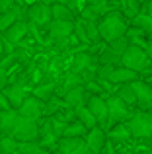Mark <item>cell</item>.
Instances as JSON below:
<instances>
[{
	"instance_id": "cell-16",
	"label": "cell",
	"mask_w": 152,
	"mask_h": 154,
	"mask_svg": "<svg viewBox=\"0 0 152 154\" xmlns=\"http://www.w3.org/2000/svg\"><path fill=\"white\" fill-rule=\"evenodd\" d=\"M26 33H27V23L20 20V22H16L14 26H10L6 31H4V37H6V41H10V43H18L20 39L26 37Z\"/></svg>"
},
{
	"instance_id": "cell-37",
	"label": "cell",
	"mask_w": 152,
	"mask_h": 154,
	"mask_svg": "<svg viewBox=\"0 0 152 154\" xmlns=\"http://www.w3.org/2000/svg\"><path fill=\"white\" fill-rule=\"evenodd\" d=\"M125 4H127V12H129L133 18L141 14V2H138V0H125Z\"/></svg>"
},
{
	"instance_id": "cell-39",
	"label": "cell",
	"mask_w": 152,
	"mask_h": 154,
	"mask_svg": "<svg viewBox=\"0 0 152 154\" xmlns=\"http://www.w3.org/2000/svg\"><path fill=\"white\" fill-rule=\"evenodd\" d=\"M59 4H62V6H68L70 10H72V8L76 6V0H57Z\"/></svg>"
},
{
	"instance_id": "cell-17",
	"label": "cell",
	"mask_w": 152,
	"mask_h": 154,
	"mask_svg": "<svg viewBox=\"0 0 152 154\" xmlns=\"http://www.w3.org/2000/svg\"><path fill=\"white\" fill-rule=\"evenodd\" d=\"M137 78V72L129 70L125 66H115L113 72L109 76V82H117V84H129V82H135Z\"/></svg>"
},
{
	"instance_id": "cell-45",
	"label": "cell",
	"mask_w": 152,
	"mask_h": 154,
	"mask_svg": "<svg viewBox=\"0 0 152 154\" xmlns=\"http://www.w3.org/2000/svg\"><path fill=\"white\" fill-rule=\"evenodd\" d=\"M23 2V0H16V4H18V6H20V4H22Z\"/></svg>"
},
{
	"instance_id": "cell-33",
	"label": "cell",
	"mask_w": 152,
	"mask_h": 154,
	"mask_svg": "<svg viewBox=\"0 0 152 154\" xmlns=\"http://www.w3.org/2000/svg\"><path fill=\"white\" fill-rule=\"evenodd\" d=\"M99 64H111V66L121 64V57H117L115 53H111L109 49H105L103 55H102V59H99Z\"/></svg>"
},
{
	"instance_id": "cell-7",
	"label": "cell",
	"mask_w": 152,
	"mask_h": 154,
	"mask_svg": "<svg viewBox=\"0 0 152 154\" xmlns=\"http://www.w3.org/2000/svg\"><path fill=\"white\" fill-rule=\"evenodd\" d=\"M88 144L84 139H66L61 137L59 140V154H88Z\"/></svg>"
},
{
	"instance_id": "cell-2",
	"label": "cell",
	"mask_w": 152,
	"mask_h": 154,
	"mask_svg": "<svg viewBox=\"0 0 152 154\" xmlns=\"http://www.w3.org/2000/svg\"><path fill=\"white\" fill-rule=\"evenodd\" d=\"M150 63L152 60L148 59V55L144 53V49H142V47H137V45H131L121 57V66L129 68V70H133V72L146 70V68L150 66Z\"/></svg>"
},
{
	"instance_id": "cell-41",
	"label": "cell",
	"mask_w": 152,
	"mask_h": 154,
	"mask_svg": "<svg viewBox=\"0 0 152 154\" xmlns=\"http://www.w3.org/2000/svg\"><path fill=\"white\" fill-rule=\"evenodd\" d=\"M144 53L148 55V59L152 60V39H150V41H146V45H144Z\"/></svg>"
},
{
	"instance_id": "cell-42",
	"label": "cell",
	"mask_w": 152,
	"mask_h": 154,
	"mask_svg": "<svg viewBox=\"0 0 152 154\" xmlns=\"http://www.w3.org/2000/svg\"><path fill=\"white\" fill-rule=\"evenodd\" d=\"M146 16L152 18V0H148V4H146Z\"/></svg>"
},
{
	"instance_id": "cell-19",
	"label": "cell",
	"mask_w": 152,
	"mask_h": 154,
	"mask_svg": "<svg viewBox=\"0 0 152 154\" xmlns=\"http://www.w3.org/2000/svg\"><path fill=\"white\" fill-rule=\"evenodd\" d=\"M20 18H22V10H20L18 6H16L14 10H10V12L0 14V31H6L10 26H14L16 22H20Z\"/></svg>"
},
{
	"instance_id": "cell-44",
	"label": "cell",
	"mask_w": 152,
	"mask_h": 154,
	"mask_svg": "<svg viewBox=\"0 0 152 154\" xmlns=\"http://www.w3.org/2000/svg\"><path fill=\"white\" fill-rule=\"evenodd\" d=\"M125 154H138V152H135V150H129V152H125Z\"/></svg>"
},
{
	"instance_id": "cell-6",
	"label": "cell",
	"mask_w": 152,
	"mask_h": 154,
	"mask_svg": "<svg viewBox=\"0 0 152 154\" xmlns=\"http://www.w3.org/2000/svg\"><path fill=\"white\" fill-rule=\"evenodd\" d=\"M107 121H123L129 117V105L123 102L121 98H117V96H113V98L107 100Z\"/></svg>"
},
{
	"instance_id": "cell-40",
	"label": "cell",
	"mask_w": 152,
	"mask_h": 154,
	"mask_svg": "<svg viewBox=\"0 0 152 154\" xmlns=\"http://www.w3.org/2000/svg\"><path fill=\"white\" fill-rule=\"evenodd\" d=\"M4 84H6V68L0 66V88H4Z\"/></svg>"
},
{
	"instance_id": "cell-14",
	"label": "cell",
	"mask_w": 152,
	"mask_h": 154,
	"mask_svg": "<svg viewBox=\"0 0 152 154\" xmlns=\"http://www.w3.org/2000/svg\"><path fill=\"white\" fill-rule=\"evenodd\" d=\"M133 84V90H135V96H137V102L141 105H144V107H148L152 105V88L146 86L144 82H138V80H135Z\"/></svg>"
},
{
	"instance_id": "cell-21",
	"label": "cell",
	"mask_w": 152,
	"mask_h": 154,
	"mask_svg": "<svg viewBox=\"0 0 152 154\" xmlns=\"http://www.w3.org/2000/svg\"><path fill=\"white\" fill-rule=\"evenodd\" d=\"M51 16L53 20H61V22H72V10L68 6H62V4H53L51 6Z\"/></svg>"
},
{
	"instance_id": "cell-28",
	"label": "cell",
	"mask_w": 152,
	"mask_h": 154,
	"mask_svg": "<svg viewBox=\"0 0 152 154\" xmlns=\"http://www.w3.org/2000/svg\"><path fill=\"white\" fill-rule=\"evenodd\" d=\"M41 143L39 140H29V143H18V152L22 154H41Z\"/></svg>"
},
{
	"instance_id": "cell-8",
	"label": "cell",
	"mask_w": 152,
	"mask_h": 154,
	"mask_svg": "<svg viewBox=\"0 0 152 154\" xmlns=\"http://www.w3.org/2000/svg\"><path fill=\"white\" fill-rule=\"evenodd\" d=\"M4 96H6V100L10 102L12 107L20 109V105H22L23 100L27 98V96H26V80H20V82L8 86L6 90H4Z\"/></svg>"
},
{
	"instance_id": "cell-15",
	"label": "cell",
	"mask_w": 152,
	"mask_h": 154,
	"mask_svg": "<svg viewBox=\"0 0 152 154\" xmlns=\"http://www.w3.org/2000/svg\"><path fill=\"white\" fill-rule=\"evenodd\" d=\"M18 117H20L18 109H4V111H0V131L12 135Z\"/></svg>"
},
{
	"instance_id": "cell-20",
	"label": "cell",
	"mask_w": 152,
	"mask_h": 154,
	"mask_svg": "<svg viewBox=\"0 0 152 154\" xmlns=\"http://www.w3.org/2000/svg\"><path fill=\"white\" fill-rule=\"evenodd\" d=\"M74 113H76V117H78V121H80V123H82L86 129H94L96 125H98L96 117L92 115V111L86 107V105H82V107H76Z\"/></svg>"
},
{
	"instance_id": "cell-27",
	"label": "cell",
	"mask_w": 152,
	"mask_h": 154,
	"mask_svg": "<svg viewBox=\"0 0 152 154\" xmlns=\"http://www.w3.org/2000/svg\"><path fill=\"white\" fill-rule=\"evenodd\" d=\"M117 98H121L123 102H125L127 105H131V103H137V96H135V90H133V84H123L121 88H119V92H117Z\"/></svg>"
},
{
	"instance_id": "cell-34",
	"label": "cell",
	"mask_w": 152,
	"mask_h": 154,
	"mask_svg": "<svg viewBox=\"0 0 152 154\" xmlns=\"http://www.w3.org/2000/svg\"><path fill=\"white\" fill-rule=\"evenodd\" d=\"M74 86H80V76L74 74V72H68V74L65 76V82H62V94H65L66 90H70V88Z\"/></svg>"
},
{
	"instance_id": "cell-1",
	"label": "cell",
	"mask_w": 152,
	"mask_h": 154,
	"mask_svg": "<svg viewBox=\"0 0 152 154\" xmlns=\"http://www.w3.org/2000/svg\"><path fill=\"white\" fill-rule=\"evenodd\" d=\"M98 29H99V37L111 43L115 39L123 37V35H127V22L121 12L117 10L105 12V16H102L98 22Z\"/></svg>"
},
{
	"instance_id": "cell-24",
	"label": "cell",
	"mask_w": 152,
	"mask_h": 154,
	"mask_svg": "<svg viewBox=\"0 0 152 154\" xmlns=\"http://www.w3.org/2000/svg\"><path fill=\"white\" fill-rule=\"evenodd\" d=\"M39 137H41V146H51V144H55V140L59 139L57 135L53 133V129H51V125H49V119H47V123H45V127L43 129H39Z\"/></svg>"
},
{
	"instance_id": "cell-5",
	"label": "cell",
	"mask_w": 152,
	"mask_h": 154,
	"mask_svg": "<svg viewBox=\"0 0 152 154\" xmlns=\"http://www.w3.org/2000/svg\"><path fill=\"white\" fill-rule=\"evenodd\" d=\"M27 18H29L31 23H35V26L39 27H45L49 26L51 22H53V16H51V6H47V4H33V6H29V10H27Z\"/></svg>"
},
{
	"instance_id": "cell-29",
	"label": "cell",
	"mask_w": 152,
	"mask_h": 154,
	"mask_svg": "<svg viewBox=\"0 0 152 154\" xmlns=\"http://www.w3.org/2000/svg\"><path fill=\"white\" fill-rule=\"evenodd\" d=\"M14 152H18V140L12 137L0 139V154H14Z\"/></svg>"
},
{
	"instance_id": "cell-3",
	"label": "cell",
	"mask_w": 152,
	"mask_h": 154,
	"mask_svg": "<svg viewBox=\"0 0 152 154\" xmlns=\"http://www.w3.org/2000/svg\"><path fill=\"white\" fill-rule=\"evenodd\" d=\"M12 139H16L18 143H29V140H37L39 139V125L37 121L27 119V117H18L12 131Z\"/></svg>"
},
{
	"instance_id": "cell-23",
	"label": "cell",
	"mask_w": 152,
	"mask_h": 154,
	"mask_svg": "<svg viewBox=\"0 0 152 154\" xmlns=\"http://www.w3.org/2000/svg\"><path fill=\"white\" fill-rule=\"evenodd\" d=\"M84 133H86V127L80 121H72V123H66L62 137H66V139H82Z\"/></svg>"
},
{
	"instance_id": "cell-25",
	"label": "cell",
	"mask_w": 152,
	"mask_h": 154,
	"mask_svg": "<svg viewBox=\"0 0 152 154\" xmlns=\"http://www.w3.org/2000/svg\"><path fill=\"white\" fill-rule=\"evenodd\" d=\"M129 47H131L129 37H127V35H123V37H119V39H115V41H111L107 49H109L111 53H115L117 57H123V53L129 49Z\"/></svg>"
},
{
	"instance_id": "cell-9",
	"label": "cell",
	"mask_w": 152,
	"mask_h": 154,
	"mask_svg": "<svg viewBox=\"0 0 152 154\" xmlns=\"http://www.w3.org/2000/svg\"><path fill=\"white\" fill-rule=\"evenodd\" d=\"M18 113H20L22 117H27V119L37 121L39 117L43 115V105H41V102H39L37 98L29 96V98H26V100H23V103L20 105Z\"/></svg>"
},
{
	"instance_id": "cell-36",
	"label": "cell",
	"mask_w": 152,
	"mask_h": 154,
	"mask_svg": "<svg viewBox=\"0 0 152 154\" xmlns=\"http://www.w3.org/2000/svg\"><path fill=\"white\" fill-rule=\"evenodd\" d=\"M86 2H88V6H90V8L98 10L102 16H105V6H107L109 0H86Z\"/></svg>"
},
{
	"instance_id": "cell-38",
	"label": "cell",
	"mask_w": 152,
	"mask_h": 154,
	"mask_svg": "<svg viewBox=\"0 0 152 154\" xmlns=\"http://www.w3.org/2000/svg\"><path fill=\"white\" fill-rule=\"evenodd\" d=\"M16 6H18V4H16V0H0V14L14 10Z\"/></svg>"
},
{
	"instance_id": "cell-35",
	"label": "cell",
	"mask_w": 152,
	"mask_h": 154,
	"mask_svg": "<svg viewBox=\"0 0 152 154\" xmlns=\"http://www.w3.org/2000/svg\"><path fill=\"white\" fill-rule=\"evenodd\" d=\"M99 16H102V14H99L98 10H94V8H90V6H86L82 10V20H84V22H98Z\"/></svg>"
},
{
	"instance_id": "cell-4",
	"label": "cell",
	"mask_w": 152,
	"mask_h": 154,
	"mask_svg": "<svg viewBox=\"0 0 152 154\" xmlns=\"http://www.w3.org/2000/svg\"><path fill=\"white\" fill-rule=\"evenodd\" d=\"M125 125L133 137H138V139L152 137V115L150 113H135Z\"/></svg>"
},
{
	"instance_id": "cell-11",
	"label": "cell",
	"mask_w": 152,
	"mask_h": 154,
	"mask_svg": "<svg viewBox=\"0 0 152 154\" xmlns=\"http://www.w3.org/2000/svg\"><path fill=\"white\" fill-rule=\"evenodd\" d=\"M47 27H49V35L57 41V39L70 37V33L74 31V22H61V20H53Z\"/></svg>"
},
{
	"instance_id": "cell-31",
	"label": "cell",
	"mask_w": 152,
	"mask_h": 154,
	"mask_svg": "<svg viewBox=\"0 0 152 154\" xmlns=\"http://www.w3.org/2000/svg\"><path fill=\"white\" fill-rule=\"evenodd\" d=\"M82 27H84V31H86L90 41H98L99 39V29H98V23L96 22H84L82 20Z\"/></svg>"
},
{
	"instance_id": "cell-18",
	"label": "cell",
	"mask_w": 152,
	"mask_h": 154,
	"mask_svg": "<svg viewBox=\"0 0 152 154\" xmlns=\"http://www.w3.org/2000/svg\"><path fill=\"white\" fill-rule=\"evenodd\" d=\"M92 63H94V59H92L90 53H76V57L72 59V68H70V72L82 74L84 70H88V68L92 66Z\"/></svg>"
},
{
	"instance_id": "cell-32",
	"label": "cell",
	"mask_w": 152,
	"mask_h": 154,
	"mask_svg": "<svg viewBox=\"0 0 152 154\" xmlns=\"http://www.w3.org/2000/svg\"><path fill=\"white\" fill-rule=\"evenodd\" d=\"M61 102H59V100H55V98H51V100H47L45 102V105H43V115L45 117H53L55 113L59 111V109H61Z\"/></svg>"
},
{
	"instance_id": "cell-12",
	"label": "cell",
	"mask_w": 152,
	"mask_h": 154,
	"mask_svg": "<svg viewBox=\"0 0 152 154\" xmlns=\"http://www.w3.org/2000/svg\"><path fill=\"white\" fill-rule=\"evenodd\" d=\"M86 144H88V150L90 152L98 154L103 148V144H105V133H103L99 127L90 129L88 135H86Z\"/></svg>"
},
{
	"instance_id": "cell-13",
	"label": "cell",
	"mask_w": 152,
	"mask_h": 154,
	"mask_svg": "<svg viewBox=\"0 0 152 154\" xmlns=\"http://www.w3.org/2000/svg\"><path fill=\"white\" fill-rule=\"evenodd\" d=\"M62 98H65V103L68 105V107H82L84 105V98H86V90H84V86L80 84V86H74L70 88V90H66L65 94H62Z\"/></svg>"
},
{
	"instance_id": "cell-30",
	"label": "cell",
	"mask_w": 152,
	"mask_h": 154,
	"mask_svg": "<svg viewBox=\"0 0 152 154\" xmlns=\"http://www.w3.org/2000/svg\"><path fill=\"white\" fill-rule=\"evenodd\" d=\"M129 137H131V133H129V129H127L125 123L115 125V127L109 131V139H113V140H127Z\"/></svg>"
},
{
	"instance_id": "cell-43",
	"label": "cell",
	"mask_w": 152,
	"mask_h": 154,
	"mask_svg": "<svg viewBox=\"0 0 152 154\" xmlns=\"http://www.w3.org/2000/svg\"><path fill=\"white\" fill-rule=\"evenodd\" d=\"M41 4H47V6H53V4H57V0H39Z\"/></svg>"
},
{
	"instance_id": "cell-26",
	"label": "cell",
	"mask_w": 152,
	"mask_h": 154,
	"mask_svg": "<svg viewBox=\"0 0 152 154\" xmlns=\"http://www.w3.org/2000/svg\"><path fill=\"white\" fill-rule=\"evenodd\" d=\"M133 23L135 27H137L138 31H142V33H152V18L146 14H138L133 18Z\"/></svg>"
},
{
	"instance_id": "cell-22",
	"label": "cell",
	"mask_w": 152,
	"mask_h": 154,
	"mask_svg": "<svg viewBox=\"0 0 152 154\" xmlns=\"http://www.w3.org/2000/svg\"><path fill=\"white\" fill-rule=\"evenodd\" d=\"M55 88H57V82H49V84H43V86H37L33 90V98H37L39 102H47V100L53 98Z\"/></svg>"
},
{
	"instance_id": "cell-10",
	"label": "cell",
	"mask_w": 152,
	"mask_h": 154,
	"mask_svg": "<svg viewBox=\"0 0 152 154\" xmlns=\"http://www.w3.org/2000/svg\"><path fill=\"white\" fill-rule=\"evenodd\" d=\"M86 107L92 111V115L96 117V121L98 123H107V102L103 98H99V96H92V98H88V103Z\"/></svg>"
}]
</instances>
